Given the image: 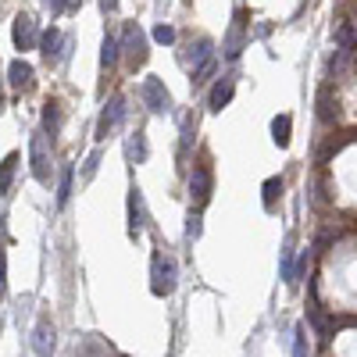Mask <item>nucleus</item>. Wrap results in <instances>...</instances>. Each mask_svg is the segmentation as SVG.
Instances as JSON below:
<instances>
[{"label": "nucleus", "mask_w": 357, "mask_h": 357, "mask_svg": "<svg viewBox=\"0 0 357 357\" xmlns=\"http://www.w3.org/2000/svg\"><path fill=\"white\" fill-rule=\"evenodd\" d=\"M232 93H236L232 79H218V82H215V89H211V97H207V107H211V111H222V107L232 100Z\"/></svg>", "instance_id": "obj_13"}, {"label": "nucleus", "mask_w": 357, "mask_h": 357, "mask_svg": "<svg viewBox=\"0 0 357 357\" xmlns=\"http://www.w3.org/2000/svg\"><path fill=\"white\" fill-rule=\"evenodd\" d=\"M126 118V97H111L107 104H104V111H100V122H97V139H107L114 129H118V122Z\"/></svg>", "instance_id": "obj_7"}, {"label": "nucleus", "mask_w": 357, "mask_h": 357, "mask_svg": "<svg viewBox=\"0 0 357 357\" xmlns=\"http://www.w3.org/2000/svg\"><path fill=\"white\" fill-rule=\"evenodd\" d=\"M321 107H318V118L321 122H333L336 118V111H333V97H329V89H321V100H318Z\"/></svg>", "instance_id": "obj_23"}, {"label": "nucleus", "mask_w": 357, "mask_h": 357, "mask_svg": "<svg viewBox=\"0 0 357 357\" xmlns=\"http://www.w3.org/2000/svg\"><path fill=\"white\" fill-rule=\"evenodd\" d=\"M240 50H243V29H240V22H236L232 33H229V40H225V57L232 61V57H240Z\"/></svg>", "instance_id": "obj_18"}, {"label": "nucleus", "mask_w": 357, "mask_h": 357, "mask_svg": "<svg viewBox=\"0 0 357 357\" xmlns=\"http://www.w3.org/2000/svg\"><path fill=\"white\" fill-rule=\"evenodd\" d=\"M8 293V254L0 250V296Z\"/></svg>", "instance_id": "obj_27"}, {"label": "nucleus", "mask_w": 357, "mask_h": 357, "mask_svg": "<svg viewBox=\"0 0 357 357\" xmlns=\"http://www.w3.org/2000/svg\"><path fill=\"white\" fill-rule=\"evenodd\" d=\"M8 82H11V89H33V65L29 61H11Z\"/></svg>", "instance_id": "obj_12"}, {"label": "nucleus", "mask_w": 357, "mask_h": 357, "mask_svg": "<svg viewBox=\"0 0 357 357\" xmlns=\"http://www.w3.org/2000/svg\"><path fill=\"white\" fill-rule=\"evenodd\" d=\"M151 289L154 296H172L175 293V261L165 254H154V272H151Z\"/></svg>", "instance_id": "obj_5"}, {"label": "nucleus", "mask_w": 357, "mask_h": 357, "mask_svg": "<svg viewBox=\"0 0 357 357\" xmlns=\"http://www.w3.org/2000/svg\"><path fill=\"white\" fill-rule=\"evenodd\" d=\"M72 175H75V168L68 165V168L61 172V186H57V204H61V207H65L68 197H72Z\"/></svg>", "instance_id": "obj_21"}, {"label": "nucleus", "mask_w": 357, "mask_h": 357, "mask_svg": "<svg viewBox=\"0 0 357 357\" xmlns=\"http://www.w3.org/2000/svg\"><path fill=\"white\" fill-rule=\"evenodd\" d=\"M122 57V47H118V36H104V47H100V68L111 72Z\"/></svg>", "instance_id": "obj_14"}, {"label": "nucleus", "mask_w": 357, "mask_h": 357, "mask_svg": "<svg viewBox=\"0 0 357 357\" xmlns=\"http://www.w3.org/2000/svg\"><path fill=\"white\" fill-rule=\"evenodd\" d=\"M15 47L18 50H33L36 43H40V29H36V18L33 15H18L15 18Z\"/></svg>", "instance_id": "obj_8"}, {"label": "nucleus", "mask_w": 357, "mask_h": 357, "mask_svg": "<svg viewBox=\"0 0 357 357\" xmlns=\"http://www.w3.org/2000/svg\"><path fill=\"white\" fill-rule=\"evenodd\" d=\"M139 97H143V104L151 107L154 114H165V111H172V93L165 89V82H161L158 75L143 79V86H139Z\"/></svg>", "instance_id": "obj_4"}, {"label": "nucleus", "mask_w": 357, "mask_h": 357, "mask_svg": "<svg viewBox=\"0 0 357 357\" xmlns=\"http://www.w3.org/2000/svg\"><path fill=\"white\" fill-rule=\"evenodd\" d=\"M357 47V22L354 18H343L336 25V57H333V72H340L347 61H350V54Z\"/></svg>", "instance_id": "obj_3"}, {"label": "nucleus", "mask_w": 357, "mask_h": 357, "mask_svg": "<svg viewBox=\"0 0 357 357\" xmlns=\"http://www.w3.org/2000/svg\"><path fill=\"white\" fill-rule=\"evenodd\" d=\"M29 161H33L36 183L50 186V139H47V132H33V139H29Z\"/></svg>", "instance_id": "obj_2"}, {"label": "nucleus", "mask_w": 357, "mask_h": 357, "mask_svg": "<svg viewBox=\"0 0 357 357\" xmlns=\"http://www.w3.org/2000/svg\"><path fill=\"white\" fill-rule=\"evenodd\" d=\"M65 36H61V29H57V25H50L47 29V33L40 36V50H43V57H47V61H61V57H65Z\"/></svg>", "instance_id": "obj_9"}, {"label": "nucleus", "mask_w": 357, "mask_h": 357, "mask_svg": "<svg viewBox=\"0 0 357 357\" xmlns=\"http://www.w3.org/2000/svg\"><path fill=\"white\" fill-rule=\"evenodd\" d=\"M211 186H215L211 168H207V165H193V172H190V200L197 207H204L207 200H211Z\"/></svg>", "instance_id": "obj_6"}, {"label": "nucleus", "mask_w": 357, "mask_h": 357, "mask_svg": "<svg viewBox=\"0 0 357 357\" xmlns=\"http://www.w3.org/2000/svg\"><path fill=\"white\" fill-rule=\"evenodd\" d=\"M289 132H293V118L289 114H275L272 118V139L279 146H289Z\"/></svg>", "instance_id": "obj_15"}, {"label": "nucleus", "mask_w": 357, "mask_h": 357, "mask_svg": "<svg viewBox=\"0 0 357 357\" xmlns=\"http://www.w3.org/2000/svg\"><path fill=\"white\" fill-rule=\"evenodd\" d=\"M100 8H104V11H114V8H118V0H100Z\"/></svg>", "instance_id": "obj_30"}, {"label": "nucleus", "mask_w": 357, "mask_h": 357, "mask_svg": "<svg viewBox=\"0 0 357 357\" xmlns=\"http://www.w3.org/2000/svg\"><path fill=\"white\" fill-rule=\"evenodd\" d=\"M97 165H100V154H89V161H86V168H82V178H93Z\"/></svg>", "instance_id": "obj_29"}, {"label": "nucleus", "mask_w": 357, "mask_h": 357, "mask_svg": "<svg viewBox=\"0 0 357 357\" xmlns=\"http://www.w3.org/2000/svg\"><path fill=\"white\" fill-rule=\"evenodd\" d=\"M186 236H190V240H197V236H200V215H197V211H193L190 222H186Z\"/></svg>", "instance_id": "obj_28"}, {"label": "nucleus", "mask_w": 357, "mask_h": 357, "mask_svg": "<svg viewBox=\"0 0 357 357\" xmlns=\"http://www.w3.org/2000/svg\"><path fill=\"white\" fill-rule=\"evenodd\" d=\"M211 47H215L211 40H207V36H200V40L190 47V65H193V68H197V65H204L207 57H211Z\"/></svg>", "instance_id": "obj_17"}, {"label": "nucleus", "mask_w": 357, "mask_h": 357, "mask_svg": "<svg viewBox=\"0 0 357 357\" xmlns=\"http://www.w3.org/2000/svg\"><path fill=\"white\" fill-rule=\"evenodd\" d=\"M54 325L47 321V318H40V325H36V333H33V350L40 354V357H50L54 354Z\"/></svg>", "instance_id": "obj_11"}, {"label": "nucleus", "mask_w": 357, "mask_h": 357, "mask_svg": "<svg viewBox=\"0 0 357 357\" xmlns=\"http://www.w3.org/2000/svg\"><path fill=\"white\" fill-rule=\"evenodd\" d=\"M154 40H158V43H165V47H168V43H175V29L161 22V25L154 29Z\"/></svg>", "instance_id": "obj_25"}, {"label": "nucleus", "mask_w": 357, "mask_h": 357, "mask_svg": "<svg viewBox=\"0 0 357 357\" xmlns=\"http://www.w3.org/2000/svg\"><path fill=\"white\" fill-rule=\"evenodd\" d=\"M293 357H307V340H304V325L296 329V343H293Z\"/></svg>", "instance_id": "obj_26"}, {"label": "nucleus", "mask_w": 357, "mask_h": 357, "mask_svg": "<svg viewBox=\"0 0 357 357\" xmlns=\"http://www.w3.org/2000/svg\"><path fill=\"white\" fill-rule=\"evenodd\" d=\"M282 279L293 282V247H289V243L282 247Z\"/></svg>", "instance_id": "obj_24"}, {"label": "nucleus", "mask_w": 357, "mask_h": 357, "mask_svg": "<svg viewBox=\"0 0 357 357\" xmlns=\"http://www.w3.org/2000/svg\"><path fill=\"white\" fill-rule=\"evenodd\" d=\"M15 165H18V154H8L4 165H0V190H11V175H15Z\"/></svg>", "instance_id": "obj_20"}, {"label": "nucleus", "mask_w": 357, "mask_h": 357, "mask_svg": "<svg viewBox=\"0 0 357 357\" xmlns=\"http://www.w3.org/2000/svg\"><path fill=\"white\" fill-rule=\"evenodd\" d=\"M61 129V111H57V104H43V132H57Z\"/></svg>", "instance_id": "obj_19"}, {"label": "nucleus", "mask_w": 357, "mask_h": 357, "mask_svg": "<svg viewBox=\"0 0 357 357\" xmlns=\"http://www.w3.org/2000/svg\"><path fill=\"white\" fill-rule=\"evenodd\" d=\"M126 154H129L132 165H143V161H146V136H143V132H132V136H129Z\"/></svg>", "instance_id": "obj_16"}, {"label": "nucleus", "mask_w": 357, "mask_h": 357, "mask_svg": "<svg viewBox=\"0 0 357 357\" xmlns=\"http://www.w3.org/2000/svg\"><path fill=\"white\" fill-rule=\"evenodd\" d=\"M118 47H122V54H126V61H129L132 72L146 65V36H143V29H139L136 22H126V25H122Z\"/></svg>", "instance_id": "obj_1"}, {"label": "nucleus", "mask_w": 357, "mask_h": 357, "mask_svg": "<svg viewBox=\"0 0 357 357\" xmlns=\"http://www.w3.org/2000/svg\"><path fill=\"white\" fill-rule=\"evenodd\" d=\"M279 193H282V178H268V183H264V207H268V211L275 207Z\"/></svg>", "instance_id": "obj_22"}, {"label": "nucleus", "mask_w": 357, "mask_h": 357, "mask_svg": "<svg viewBox=\"0 0 357 357\" xmlns=\"http://www.w3.org/2000/svg\"><path fill=\"white\" fill-rule=\"evenodd\" d=\"M146 225V207H143V193L132 186L129 190V236H139Z\"/></svg>", "instance_id": "obj_10"}]
</instances>
